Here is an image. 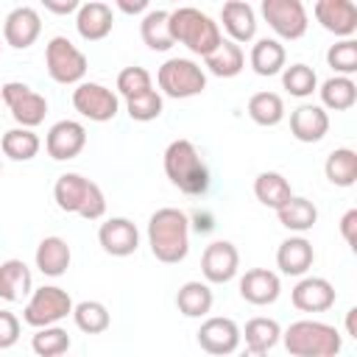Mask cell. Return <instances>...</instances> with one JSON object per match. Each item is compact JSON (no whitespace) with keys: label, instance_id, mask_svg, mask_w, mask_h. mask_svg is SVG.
<instances>
[{"label":"cell","instance_id":"6da1fadb","mask_svg":"<svg viewBox=\"0 0 357 357\" xmlns=\"http://www.w3.org/2000/svg\"><path fill=\"white\" fill-rule=\"evenodd\" d=\"M151 254L165 265H178L190 254V218L176 206H162L148 220Z\"/></svg>","mask_w":357,"mask_h":357},{"label":"cell","instance_id":"7a4b0ae2","mask_svg":"<svg viewBox=\"0 0 357 357\" xmlns=\"http://www.w3.org/2000/svg\"><path fill=\"white\" fill-rule=\"evenodd\" d=\"M167 25H170L173 45L181 42L190 53H195V56H201V59H206V56L223 42L220 25H218L209 14H204V11L192 8V6L173 8L170 17H167Z\"/></svg>","mask_w":357,"mask_h":357},{"label":"cell","instance_id":"3957f363","mask_svg":"<svg viewBox=\"0 0 357 357\" xmlns=\"http://www.w3.org/2000/svg\"><path fill=\"white\" fill-rule=\"evenodd\" d=\"M53 198L61 212L81 215L84 220H100L106 215L103 190L81 173H61L53 184Z\"/></svg>","mask_w":357,"mask_h":357},{"label":"cell","instance_id":"277c9868","mask_svg":"<svg viewBox=\"0 0 357 357\" xmlns=\"http://www.w3.org/2000/svg\"><path fill=\"white\" fill-rule=\"evenodd\" d=\"M165 173L173 187L187 195H204L209 187V170L190 139H173L165 151Z\"/></svg>","mask_w":357,"mask_h":357},{"label":"cell","instance_id":"5b68a950","mask_svg":"<svg viewBox=\"0 0 357 357\" xmlns=\"http://www.w3.org/2000/svg\"><path fill=\"white\" fill-rule=\"evenodd\" d=\"M282 343L293 357H337L343 337L332 324L304 318L282 332Z\"/></svg>","mask_w":357,"mask_h":357},{"label":"cell","instance_id":"8992f818","mask_svg":"<svg viewBox=\"0 0 357 357\" xmlns=\"http://www.w3.org/2000/svg\"><path fill=\"white\" fill-rule=\"evenodd\" d=\"M73 298L64 287L59 284H45L39 290L31 293L25 310H22V321L33 329H45V326H56L59 321H64L67 315H73Z\"/></svg>","mask_w":357,"mask_h":357},{"label":"cell","instance_id":"52a82bcc","mask_svg":"<svg viewBox=\"0 0 357 357\" xmlns=\"http://www.w3.org/2000/svg\"><path fill=\"white\" fill-rule=\"evenodd\" d=\"M156 84L167 98L184 100L206 89V73L192 59H167L156 73Z\"/></svg>","mask_w":357,"mask_h":357},{"label":"cell","instance_id":"ba28073f","mask_svg":"<svg viewBox=\"0 0 357 357\" xmlns=\"http://www.w3.org/2000/svg\"><path fill=\"white\" fill-rule=\"evenodd\" d=\"M45 64L47 75L56 84H81L86 75V56L67 39V36H53L45 47Z\"/></svg>","mask_w":357,"mask_h":357},{"label":"cell","instance_id":"9c48e42d","mask_svg":"<svg viewBox=\"0 0 357 357\" xmlns=\"http://www.w3.org/2000/svg\"><path fill=\"white\" fill-rule=\"evenodd\" d=\"M0 98H3V103L8 106V112H11V117L17 120L20 128H36V126L45 120V114H47V100H45V95L33 92V89H31L28 84H22V81H8V84H3Z\"/></svg>","mask_w":357,"mask_h":357},{"label":"cell","instance_id":"30bf717a","mask_svg":"<svg viewBox=\"0 0 357 357\" xmlns=\"http://www.w3.org/2000/svg\"><path fill=\"white\" fill-rule=\"evenodd\" d=\"M73 106L81 117H86L92 123H109L120 112L117 95L98 81H81L73 89Z\"/></svg>","mask_w":357,"mask_h":357},{"label":"cell","instance_id":"8fae6325","mask_svg":"<svg viewBox=\"0 0 357 357\" xmlns=\"http://www.w3.org/2000/svg\"><path fill=\"white\" fill-rule=\"evenodd\" d=\"M262 17L279 39H301L310 25L301 0H262Z\"/></svg>","mask_w":357,"mask_h":357},{"label":"cell","instance_id":"7c38bea8","mask_svg":"<svg viewBox=\"0 0 357 357\" xmlns=\"http://www.w3.org/2000/svg\"><path fill=\"white\" fill-rule=\"evenodd\" d=\"M237 268H240V254L229 240H215L201 254V273L209 284L231 282L237 276Z\"/></svg>","mask_w":357,"mask_h":357},{"label":"cell","instance_id":"4fadbf2b","mask_svg":"<svg viewBox=\"0 0 357 357\" xmlns=\"http://www.w3.org/2000/svg\"><path fill=\"white\" fill-rule=\"evenodd\" d=\"M86 145V128L78 120H59L50 126L45 137V151L56 162H70L75 159Z\"/></svg>","mask_w":357,"mask_h":357},{"label":"cell","instance_id":"5bb4252c","mask_svg":"<svg viewBox=\"0 0 357 357\" xmlns=\"http://www.w3.org/2000/svg\"><path fill=\"white\" fill-rule=\"evenodd\" d=\"M240 326L231 321V318H206L198 329V346L212 354V357H226V354H234L237 346H240Z\"/></svg>","mask_w":357,"mask_h":357},{"label":"cell","instance_id":"9a60e30c","mask_svg":"<svg viewBox=\"0 0 357 357\" xmlns=\"http://www.w3.org/2000/svg\"><path fill=\"white\" fill-rule=\"evenodd\" d=\"M39 33H42V17L33 6H17L8 11L3 22L6 45H11L14 50H25L39 39Z\"/></svg>","mask_w":357,"mask_h":357},{"label":"cell","instance_id":"2e32d148","mask_svg":"<svg viewBox=\"0 0 357 357\" xmlns=\"http://www.w3.org/2000/svg\"><path fill=\"white\" fill-rule=\"evenodd\" d=\"M312 14L321 28L335 36L351 39V33L357 31V6L351 0H318L312 6Z\"/></svg>","mask_w":357,"mask_h":357},{"label":"cell","instance_id":"e0dca14e","mask_svg":"<svg viewBox=\"0 0 357 357\" xmlns=\"http://www.w3.org/2000/svg\"><path fill=\"white\" fill-rule=\"evenodd\" d=\"M98 243L112 257H131L139 248V231L128 218H109L98 229Z\"/></svg>","mask_w":357,"mask_h":357},{"label":"cell","instance_id":"ac0fdd59","mask_svg":"<svg viewBox=\"0 0 357 357\" xmlns=\"http://www.w3.org/2000/svg\"><path fill=\"white\" fill-rule=\"evenodd\" d=\"M335 298H337V293H335L332 282L324 276H304L290 293L293 307L301 312H326L335 304Z\"/></svg>","mask_w":357,"mask_h":357},{"label":"cell","instance_id":"d6986e66","mask_svg":"<svg viewBox=\"0 0 357 357\" xmlns=\"http://www.w3.org/2000/svg\"><path fill=\"white\" fill-rule=\"evenodd\" d=\"M112 25H114V17H112V6L100 3V0H89V3H81L78 11H75V28H78V36L86 39V42H100L112 33Z\"/></svg>","mask_w":357,"mask_h":357},{"label":"cell","instance_id":"ffe728a7","mask_svg":"<svg viewBox=\"0 0 357 357\" xmlns=\"http://www.w3.org/2000/svg\"><path fill=\"white\" fill-rule=\"evenodd\" d=\"M279 293H282V282L268 268H251L240 279V296H243V301H248L254 307L273 304L279 298Z\"/></svg>","mask_w":357,"mask_h":357},{"label":"cell","instance_id":"44dd1931","mask_svg":"<svg viewBox=\"0 0 357 357\" xmlns=\"http://www.w3.org/2000/svg\"><path fill=\"white\" fill-rule=\"evenodd\" d=\"M329 131V114L315 103H301L290 112V134L298 142H321Z\"/></svg>","mask_w":357,"mask_h":357},{"label":"cell","instance_id":"7402d4cb","mask_svg":"<svg viewBox=\"0 0 357 357\" xmlns=\"http://www.w3.org/2000/svg\"><path fill=\"white\" fill-rule=\"evenodd\" d=\"M220 22H223V31L229 33V39L234 45L240 42H251L257 36V14L248 3L243 0H229L223 3L220 8Z\"/></svg>","mask_w":357,"mask_h":357},{"label":"cell","instance_id":"603a6c76","mask_svg":"<svg viewBox=\"0 0 357 357\" xmlns=\"http://www.w3.org/2000/svg\"><path fill=\"white\" fill-rule=\"evenodd\" d=\"M315 262L312 243L307 237H287L276 248V268L284 276H304Z\"/></svg>","mask_w":357,"mask_h":357},{"label":"cell","instance_id":"cb8c5ba5","mask_svg":"<svg viewBox=\"0 0 357 357\" xmlns=\"http://www.w3.org/2000/svg\"><path fill=\"white\" fill-rule=\"evenodd\" d=\"M33 287L31 268L22 259H6L0 262V298L3 301H22Z\"/></svg>","mask_w":357,"mask_h":357},{"label":"cell","instance_id":"d4e9b609","mask_svg":"<svg viewBox=\"0 0 357 357\" xmlns=\"http://www.w3.org/2000/svg\"><path fill=\"white\" fill-rule=\"evenodd\" d=\"M36 268L45 273V276H61V273H67V268H70V259H73V254H70V245H67V240L64 237H45L39 245H36Z\"/></svg>","mask_w":357,"mask_h":357},{"label":"cell","instance_id":"484cf974","mask_svg":"<svg viewBox=\"0 0 357 357\" xmlns=\"http://www.w3.org/2000/svg\"><path fill=\"white\" fill-rule=\"evenodd\" d=\"M284 59H287V53H284L282 42L279 39H268V36L265 39H257L254 47H251V56H248L251 70L257 75H262V78L279 75L284 70Z\"/></svg>","mask_w":357,"mask_h":357},{"label":"cell","instance_id":"4316f807","mask_svg":"<svg viewBox=\"0 0 357 357\" xmlns=\"http://www.w3.org/2000/svg\"><path fill=\"white\" fill-rule=\"evenodd\" d=\"M204 67L218 75V78H234L240 75V70L245 67V53L240 45H234L231 39H223L206 59H204Z\"/></svg>","mask_w":357,"mask_h":357},{"label":"cell","instance_id":"83f0119b","mask_svg":"<svg viewBox=\"0 0 357 357\" xmlns=\"http://www.w3.org/2000/svg\"><path fill=\"white\" fill-rule=\"evenodd\" d=\"M254 195L262 206H271V209H282L290 198H293V190H290V181L276 173V170H262L257 178H254Z\"/></svg>","mask_w":357,"mask_h":357},{"label":"cell","instance_id":"f1b7e54d","mask_svg":"<svg viewBox=\"0 0 357 357\" xmlns=\"http://www.w3.org/2000/svg\"><path fill=\"white\" fill-rule=\"evenodd\" d=\"M212 301H215V296H212L209 284L198 282V279L184 282L176 293V307L184 318H204L212 310Z\"/></svg>","mask_w":357,"mask_h":357},{"label":"cell","instance_id":"f546056e","mask_svg":"<svg viewBox=\"0 0 357 357\" xmlns=\"http://www.w3.org/2000/svg\"><path fill=\"white\" fill-rule=\"evenodd\" d=\"M167 17H170V11H165V8H148V11H145V17H142V22H139V36H142V42H145L151 50L165 53V50L173 47V36H170Z\"/></svg>","mask_w":357,"mask_h":357},{"label":"cell","instance_id":"4dcf8cb0","mask_svg":"<svg viewBox=\"0 0 357 357\" xmlns=\"http://www.w3.org/2000/svg\"><path fill=\"white\" fill-rule=\"evenodd\" d=\"M321 109L326 112H346L357 103V84L343 75H332L321 84Z\"/></svg>","mask_w":357,"mask_h":357},{"label":"cell","instance_id":"1f68e13d","mask_svg":"<svg viewBox=\"0 0 357 357\" xmlns=\"http://www.w3.org/2000/svg\"><path fill=\"white\" fill-rule=\"evenodd\" d=\"M276 218L290 231H310L318 220V209H315L312 201H307L301 195H293L282 209H276Z\"/></svg>","mask_w":357,"mask_h":357},{"label":"cell","instance_id":"d6a6232c","mask_svg":"<svg viewBox=\"0 0 357 357\" xmlns=\"http://www.w3.org/2000/svg\"><path fill=\"white\" fill-rule=\"evenodd\" d=\"M240 337H245V349L254 351H271L279 340H282V326L273 318H251L245 324V329L240 332Z\"/></svg>","mask_w":357,"mask_h":357},{"label":"cell","instance_id":"836d02e7","mask_svg":"<svg viewBox=\"0 0 357 357\" xmlns=\"http://www.w3.org/2000/svg\"><path fill=\"white\" fill-rule=\"evenodd\" d=\"M248 117L257 126H279L284 120V100L276 92H254L248 98Z\"/></svg>","mask_w":357,"mask_h":357},{"label":"cell","instance_id":"e575fe53","mask_svg":"<svg viewBox=\"0 0 357 357\" xmlns=\"http://www.w3.org/2000/svg\"><path fill=\"white\" fill-rule=\"evenodd\" d=\"M39 137L33 134V128H8L6 134H3V139H0V151L8 156V159H14V162H28V159H33L36 153H39Z\"/></svg>","mask_w":357,"mask_h":357},{"label":"cell","instance_id":"d590c367","mask_svg":"<svg viewBox=\"0 0 357 357\" xmlns=\"http://www.w3.org/2000/svg\"><path fill=\"white\" fill-rule=\"evenodd\" d=\"M324 173L335 187H351L357 181V153L351 148H335L324 162Z\"/></svg>","mask_w":357,"mask_h":357},{"label":"cell","instance_id":"8d00e7d4","mask_svg":"<svg viewBox=\"0 0 357 357\" xmlns=\"http://www.w3.org/2000/svg\"><path fill=\"white\" fill-rule=\"evenodd\" d=\"M73 321H75V326H78L81 332H86V335H100V332L109 329L112 315H109V310H106L103 301L89 298V301H78V304L73 307Z\"/></svg>","mask_w":357,"mask_h":357},{"label":"cell","instance_id":"74e56055","mask_svg":"<svg viewBox=\"0 0 357 357\" xmlns=\"http://www.w3.org/2000/svg\"><path fill=\"white\" fill-rule=\"evenodd\" d=\"M282 86L293 95V98H310L318 89V75L310 64H290L282 70Z\"/></svg>","mask_w":357,"mask_h":357},{"label":"cell","instance_id":"f35d334b","mask_svg":"<svg viewBox=\"0 0 357 357\" xmlns=\"http://www.w3.org/2000/svg\"><path fill=\"white\" fill-rule=\"evenodd\" d=\"M70 343H73V340H70L67 329H61V326L36 329L33 337H31V349H33L39 357H61V354H67Z\"/></svg>","mask_w":357,"mask_h":357},{"label":"cell","instance_id":"ab89813d","mask_svg":"<svg viewBox=\"0 0 357 357\" xmlns=\"http://www.w3.org/2000/svg\"><path fill=\"white\" fill-rule=\"evenodd\" d=\"M326 64L335 70V75L349 78L357 73V42L354 39H340L326 50Z\"/></svg>","mask_w":357,"mask_h":357},{"label":"cell","instance_id":"60d3db41","mask_svg":"<svg viewBox=\"0 0 357 357\" xmlns=\"http://www.w3.org/2000/svg\"><path fill=\"white\" fill-rule=\"evenodd\" d=\"M151 89H153V81H151V73L145 67H126V70H120V75H117V92L126 100H131L137 95H145Z\"/></svg>","mask_w":357,"mask_h":357},{"label":"cell","instance_id":"b9f144b4","mask_svg":"<svg viewBox=\"0 0 357 357\" xmlns=\"http://www.w3.org/2000/svg\"><path fill=\"white\" fill-rule=\"evenodd\" d=\"M162 109H165V100H162V95H159L156 89L126 100V112H128V117L137 120V123H151V120H156V117L162 114Z\"/></svg>","mask_w":357,"mask_h":357},{"label":"cell","instance_id":"7bdbcfd3","mask_svg":"<svg viewBox=\"0 0 357 357\" xmlns=\"http://www.w3.org/2000/svg\"><path fill=\"white\" fill-rule=\"evenodd\" d=\"M20 340V318L8 310H0V351L11 349Z\"/></svg>","mask_w":357,"mask_h":357},{"label":"cell","instance_id":"ee69618b","mask_svg":"<svg viewBox=\"0 0 357 357\" xmlns=\"http://www.w3.org/2000/svg\"><path fill=\"white\" fill-rule=\"evenodd\" d=\"M340 237L346 240V245H357V209H349L340 218Z\"/></svg>","mask_w":357,"mask_h":357},{"label":"cell","instance_id":"f6af8a7d","mask_svg":"<svg viewBox=\"0 0 357 357\" xmlns=\"http://www.w3.org/2000/svg\"><path fill=\"white\" fill-rule=\"evenodd\" d=\"M45 6V11H53V14H73V11H78V0H45L42 3Z\"/></svg>","mask_w":357,"mask_h":357},{"label":"cell","instance_id":"bcb514c9","mask_svg":"<svg viewBox=\"0 0 357 357\" xmlns=\"http://www.w3.org/2000/svg\"><path fill=\"white\" fill-rule=\"evenodd\" d=\"M117 8L126 11V14H139V11H148V0H117Z\"/></svg>","mask_w":357,"mask_h":357},{"label":"cell","instance_id":"7dc6e473","mask_svg":"<svg viewBox=\"0 0 357 357\" xmlns=\"http://www.w3.org/2000/svg\"><path fill=\"white\" fill-rule=\"evenodd\" d=\"M354 315H357V307H351V310L346 312V332H349L351 337H357V329H354Z\"/></svg>","mask_w":357,"mask_h":357},{"label":"cell","instance_id":"c3c4849f","mask_svg":"<svg viewBox=\"0 0 357 357\" xmlns=\"http://www.w3.org/2000/svg\"><path fill=\"white\" fill-rule=\"evenodd\" d=\"M240 357H268V351H254V349H245V351H240Z\"/></svg>","mask_w":357,"mask_h":357},{"label":"cell","instance_id":"681fc988","mask_svg":"<svg viewBox=\"0 0 357 357\" xmlns=\"http://www.w3.org/2000/svg\"><path fill=\"white\" fill-rule=\"evenodd\" d=\"M61 357H64V354H61Z\"/></svg>","mask_w":357,"mask_h":357}]
</instances>
